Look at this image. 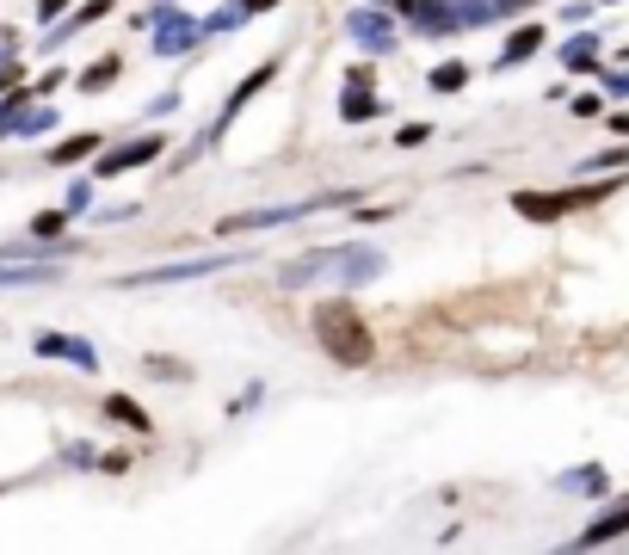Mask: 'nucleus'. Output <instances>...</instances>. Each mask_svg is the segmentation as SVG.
<instances>
[{
  "mask_svg": "<svg viewBox=\"0 0 629 555\" xmlns=\"http://www.w3.org/2000/svg\"><path fill=\"white\" fill-rule=\"evenodd\" d=\"M315 333L333 352V364H370V327L358 321L352 303H321L315 309Z\"/></svg>",
  "mask_w": 629,
  "mask_h": 555,
  "instance_id": "obj_1",
  "label": "nucleus"
},
{
  "mask_svg": "<svg viewBox=\"0 0 629 555\" xmlns=\"http://www.w3.org/2000/svg\"><path fill=\"white\" fill-rule=\"evenodd\" d=\"M111 414H118L124 426H136V432L148 426V414H142V407H136V401H124V395H111Z\"/></svg>",
  "mask_w": 629,
  "mask_h": 555,
  "instance_id": "obj_2",
  "label": "nucleus"
},
{
  "mask_svg": "<svg viewBox=\"0 0 629 555\" xmlns=\"http://www.w3.org/2000/svg\"><path fill=\"white\" fill-rule=\"evenodd\" d=\"M87 148H93V136H74V142H62V148H56V155H62V161H81Z\"/></svg>",
  "mask_w": 629,
  "mask_h": 555,
  "instance_id": "obj_3",
  "label": "nucleus"
}]
</instances>
